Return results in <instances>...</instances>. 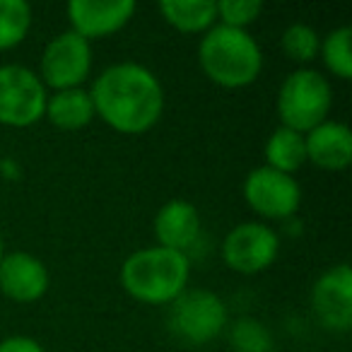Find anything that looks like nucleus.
Wrapping results in <instances>:
<instances>
[{"label":"nucleus","mask_w":352,"mask_h":352,"mask_svg":"<svg viewBox=\"0 0 352 352\" xmlns=\"http://www.w3.org/2000/svg\"><path fill=\"white\" fill-rule=\"evenodd\" d=\"M318 54L331 75L340 80L352 78V30L350 27H338L328 32L321 39Z\"/></svg>","instance_id":"nucleus-19"},{"label":"nucleus","mask_w":352,"mask_h":352,"mask_svg":"<svg viewBox=\"0 0 352 352\" xmlns=\"http://www.w3.org/2000/svg\"><path fill=\"white\" fill-rule=\"evenodd\" d=\"M92 44L73 30L60 32L44 46L39 58V78L54 92L82 87L92 73Z\"/></svg>","instance_id":"nucleus-7"},{"label":"nucleus","mask_w":352,"mask_h":352,"mask_svg":"<svg viewBox=\"0 0 352 352\" xmlns=\"http://www.w3.org/2000/svg\"><path fill=\"white\" fill-rule=\"evenodd\" d=\"M263 157H265V166L294 176V171L302 169V164L307 162L304 135L297 131H289L285 126L275 128L268 140H265Z\"/></svg>","instance_id":"nucleus-17"},{"label":"nucleus","mask_w":352,"mask_h":352,"mask_svg":"<svg viewBox=\"0 0 352 352\" xmlns=\"http://www.w3.org/2000/svg\"><path fill=\"white\" fill-rule=\"evenodd\" d=\"M44 116L49 118L51 126L60 128V131H80V128L89 126L94 118V104L89 97V89L73 87L49 94Z\"/></svg>","instance_id":"nucleus-15"},{"label":"nucleus","mask_w":352,"mask_h":352,"mask_svg":"<svg viewBox=\"0 0 352 352\" xmlns=\"http://www.w3.org/2000/svg\"><path fill=\"white\" fill-rule=\"evenodd\" d=\"M230 342L234 352H270V333L256 318H239L230 331Z\"/></svg>","instance_id":"nucleus-21"},{"label":"nucleus","mask_w":352,"mask_h":352,"mask_svg":"<svg viewBox=\"0 0 352 352\" xmlns=\"http://www.w3.org/2000/svg\"><path fill=\"white\" fill-rule=\"evenodd\" d=\"M133 0H73L68 6L70 30L82 39H104L121 32L135 15Z\"/></svg>","instance_id":"nucleus-11"},{"label":"nucleus","mask_w":352,"mask_h":352,"mask_svg":"<svg viewBox=\"0 0 352 352\" xmlns=\"http://www.w3.org/2000/svg\"><path fill=\"white\" fill-rule=\"evenodd\" d=\"M191 280V258L182 251L147 246L133 251L121 265V285L135 302L162 307L171 304Z\"/></svg>","instance_id":"nucleus-2"},{"label":"nucleus","mask_w":352,"mask_h":352,"mask_svg":"<svg viewBox=\"0 0 352 352\" xmlns=\"http://www.w3.org/2000/svg\"><path fill=\"white\" fill-rule=\"evenodd\" d=\"M0 352H46V350L34 338L10 336V338H6V340H0Z\"/></svg>","instance_id":"nucleus-23"},{"label":"nucleus","mask_w":352,"mask_h":352,"mask_svg":"<svg viewBox=\"0 0 352 352\" xmlns=\"http://www.w3.org/2000/svg\"><path fill=\"white\" fill-rule=\"evenodd\" d=\"M307 162L323 171H345L352 162V133L340 121H323L304 133Z\"/></svg>","instance_id":"nucleus-14"},{"label":"nucleus","mask_w":352,"mask_h":352,"mask_svg":"<svg viewBox=\"0 0 352 352\" xmlns=\"http://www.w3.org/2000/svg\"><path fill=\"white\" fill-rule=\"evenodd\" d=\"M217 8V25L234 27V30H246L254 25L263 12V3L261 0H220L215 3Z\"/></svg>","instance_id":"nucleus-22"},{"label":"nucleus","mask_w":352,"mask_h":352,"mask_svg":"<svg viewBox=\"0 0 352 352\" xmlns=\"http://www.w3.org/2000/svg\"><path fill=\"white\" fill-rule=\"evenodd\" d=\"M6 256V241H3V234H0V258Z\"/></svg>","instance_id":"nucleus-24"},{"label":"nucleus","mask_w":352,"mask_h":352,"mask_svg":"<svg viewBox=\"0 0 352 352\" xmlns=\"http://www.w3.org/2000/svg\"><path fill=\"white\" fill-rule=\"evenodd\" d=\"M152 230H155L157 246L188 254V249H193L198 244V239H201V212H198V208L193 203L176 198V201L164 203L157 210Z\"/></svg>","instance_id":"nucleus-13"},{"label":"nucleus","mask_w":352,"mask_h":352,"mask_svg":"<svg viewBox=\"0 0 352 352\" xmlns=\"http://www.w3.org/2000/svg\"><path fill=\"white\" fill-rule=\"evenodd\" d=\"M244 201L263 220H289L302 206V186L294 176L263 164L246 174Z\"/></svg>","instance_id":"nucleus-8"},{"label":"nucleus","mask_w":352,"mask_h":352,"mask_svg":"<svg viewBox=\"0 0 352 352\" xmlns=\"http://www.w3.org/2000/svg\"><path fill=\"white\" fill-rule=\"evenodd\" d=\"M32 6L25 0H0V51H10L27 39L32 30Z\"/></svg>","instance_id":"nucleus-18"},{"label":"nucleus","mask_w":352,"mask_h":352,"mask_svg":"<svg viewBox=\"0 0 352 352\" xmlns=\"http://www.w3.org/2000/svg\"><path fill=\"white\" fill-rule=\"evenodd\" d=\"M198 63L210 82L225 89L249 87L263 70V51L246 30L215 25L198 44Z\"/></svg>","instance_id":"nucleus-3"},{"label":"nucleus","mask_w":352,"mask_h":352,"mask_svg":"<svg viewBox=\"0 0 352 352\" xmlns=\"http://www.w3.org/2000/svg\"><path fill=\"white\" fill-rule=\"evenodd\" d=\"M280 236L265 222H241L227 232L222 241V261L239 275H258L275 263Z\"/></svg>","instance_id":"nucleus-9"},{"label":"nucleus","mask_w":352,"mask_h":352,"mask_svg":"<svg viewBox=\"0 0 352 352\" xmlns=\"http://www.w3.org/2000/svg\"><path fill=\"white\" fill-rule=\"evenodd\" d=\"M160 15L184 34H206L217 25V8L210 0H164L160 3Z\"/></svg>","instance_id":"nucleus-16"},{"label":"nucleus","mask_w":352,"mask_h":352,"mask_svg":"<svg viewBox=\"0 0 352 352\" xmlns=\"http://www.w3.org/2000/svg\"><path fill=\"white\" fill-rule=\"evenodd\" d=\"M311 309L316 318L336 333L352 328V270L350 263L331 265L311 287Z\"/></svg>","instance_id":"nucleus-10"},{"label":"nucleus","mask_w":352,"mask_h":352,"mask_svg":"<svg viewBox=\"0 0 352 352\" xmlns=\"http://www.w3.org/2000/svg\"><path fill=\"white\" fill-rule=\"evenodd\" d=\"M169 307V328L191 345L215 340L230 321L225 302L206 287L184 289Z\"/></svg>","instance_id":"nucleus-5"},{"label":"nucleus","mask_w":352,"mask_h":352,"mask_svg":"<svg viewBox=\"0 0 352 352\" xmlns=\"http://www.w3.org/2000/svg\"><path fill=\"white\" fill-rule=\"evenodd\" d=\"M94 116L121 135H142L160 123L164 111V87L150 68L121 60L94 78L89 87Z\"/></svg>","instance_id":"nucleus-1"},{"label":"nucleus","mask_w":352,"mask_h":352,"mask_svg":"<svg viewBox=\"0 0 352 352\" xmlns=\"http://www.w3.org/2000/svg\"><path fill=\"white\" fill-rule=\"evenodd\" d=\"M46 85L32 68L0 65V126L30 128L44 118Z\"/></svg>","instance_id":"nucleus-6"},{"label":"nucleus","mask_w":352,"mask_h":352,"mask_svg":"<svg viewBox=\"0 0 352 352\" xmlns=\"http://www.w3.org/2000/svg\"><path fill=\"white\" fill-rule=\"evenodd\" d=\"M49 289V268L30 251H10L0 258V292L17 304L39 302Z\"/></svg>","instance_id":"nucleus-12"},{"label":"nucleus","mask_w":352,"mask_h":352,"mask_svg":"<svg viewBox=\"0 0 352 352\" xmlns=\"http://www.w3.org/2000/svg\"><path fill=\"white\" fill-rule=\"evenodd\" d=\"M283 51L289 60L299 63L302 68H307V63H311L318 56V46H321V36L307 22H294L280 36Z\"/></svg>","instance_id":"nucleus-20"},{"label":"nucleus","mask_w":352,"mask_h":352,"mask_svg":"<svg viewBox=\"0 0 352 352\" xmlns=\"http://www.w3.org/2000/svg\"><path fill=\"white\" fill-rule=\"evenodd\" d=\"M333 109V87L323 73L314 68H297L285 75L278 92V116L285 128L309 133L328 121Z\"/></svg>","instance_id":"nucleus-4"}]
</instances>
